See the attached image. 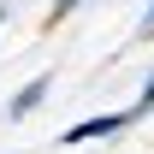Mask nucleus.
<instances>
[{
    "instance_id": "3",
    "label": "nucleus",
    "mask_w": 154,
    "mask_h": 154,
    "mask_svg": "<svg viewBox=\"0 0 154 154\" xmlns=\"http://www.w3.org/2000/svg\"><path fill=\"white\" fill-rule=\"evenodd\" d=\"M148 107H154V77L142 83V95H136V113H148Z\"/></svg>"
},
{
    "instance_id": "2",
    "label": "nucleus",
    "mask_w": 154,
    "mask_h": 154,
    "mask_svg": "<svg viewBox=\"0 0 154 154\" xmlns=\"http://www.w3.org/2000/svg\"><path fill=\"white\" fill-rule=\"evenodd\" d=\"M48 89H54V77H30V83H24L18 95L6 101V113H12V119H30V113L42 107V101H48Z\"/></svg>"
},
{
    "instance_id": "4",
    "label": "nucleus",
    "mask_w": 154,
    "mask_h": 154,
    "mask_svg": "<svg viewBox=\"0 0 154 154\" xmlns=\"http://www.w3.org/2000/svg\"><path fill=\"white\" fill-rule=\"evenodd\" d=\"M65 12H77V0H54V18H65Z\"/></svg>"
},
{
    "instance_id": "1",
    "label": "nucleus",
    "mask_w": 154,
    "mask_h": 154,
    "mask_svg": "<svg viewBox=\"0 0 154 154\" xmlns=\"http://www.w3.org/2000/svg\"><path fill=\"white\" fill-rule=\"evenodd\" d=\"M125 125H131V113H101V119H83V125H71L59 142H101V136H119Z\"/></svg>"
},
{
    "instance_id": "5",
    "label": "nucleus",
    "mask_w": 154,
    "mask_h": 154,
    "mask_svg": "<svg viewBox=\"0 0 154 154\" xmlns=\"http://www.w3.org/2000/svg\"><path fill=\"white\" fill-rule=\"evenodd\" d=\"M142 30H154V6H148V12H142Z\"/></svg>"
}]
</instances>
